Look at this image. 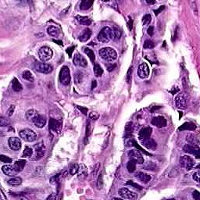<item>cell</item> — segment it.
<instances>
[{
  "instance_id": "cell-1",
  "label": "cell",
  "mask_w": 200,
  "mask_h": 200,
  "mask_svg": "<svg viewBox=\"0 0 200 200\" xmlns=\"http://www.w3.org/2000/svg\"><path fill=\"white\" fill-rule=\"evenodd\" d=\"M99 54L100 57L108 62H112L117 58V54L115 49L110 47H105L99 50Z\"/></svg>"
},
{
  "instance_id": "cell-2",
  "label": "cell",
  "mask_w": 200,
  "mask_h": 200,
  "mask_svg": "<svg viewBox=\"0 0 200 200\" xmlns=\"http://www.w3.org/2000/svg\"><path fill=\"white\" fill-rule=\"evenodd\" d=\"M113 32L112 29L109 27H105L99 32L97 39L102 43H108L111 39H113Z\"/></svg>"
},
{
  "instance_id": "cell-3",
  "label": "cell",
  "mask_w": 200,
  "mask_h": 200,
  "mask_svg": "<svg viewBox=\"0 0 200 200\" xmlns=\"http://www.w3.org/2000/svg\"><path fill=\"white\" fill-rule=\"evenodd\" d=\"M60 82L63 84V85H69L71 83V72H70V69L68 66H63L61 68L60 71Z\"/></svg>"
},
{
  "instance_id": "cell-4",
  "label": "cell",
  "mask_w": 200,
  "mask_h": 200,
  "mask_svg": "<svg viewBox=\"0 0 200 200\" xmlns=\"http://www.w3.org/2000/svg\"><path fill=\"white\" fill-rule=\"evenodd\" d=\"M53 56V52L49 47H41L39 51V59L43 62H46L51 60Z\"/></svg>"
},
{
  "instance_id": "cell-5",
  "label": "cell",
  "mask_w": 200,
  "mask_h": 200,
  "mask_svg": "<svg viewBox=\"0 0 200 200\" xmlns=\"http://www.w3.org/2000/svg\"><path fill=\"white\" fill-rule=\"evenodd\" d=\"M20 136L22 139H24L26 142H29L35 141L37 138V134H35V132L28 128L24 129L22 131H20Z\"/></svg>"
},
{
  "instance_id": "cell-6",
  "label": "cell",
  "mask_w": 200,
  "mask_h": 200,
  "mask_svg": "<svg viewBox=\"0 0 200 200\" xmlns=\"http://www.w3.org/2000/svg\"><path fill=\"white\" fill-rule=\"evenodd\" d=\"M34 66H35V69L37 71L39 72V73H41V74H50L53 71V67H52V65L45 63L36 62L35 63Z\"/></svg>"
},
{
  "instance_id": "cell-7",
  "label": "cell",
  "mask_w": 200,
  "mask_h": 200,
  "mask_svg": "<svg viewBox=\"0 0 200 200\" xmlns=\"http://www.w3.org/2000/svg\"><path fill=\"white\" fill-rule=\"evenodd\" d=\"M180 164H181V167L184 168L185 170H190L195 167V163L192 157L188 156H181L180 159Z\"/></svg>"
},
{
  "instance_id": "cell-8",
  "label": "cell",
  "mask_w": 200,
  "mask_h": 200,
  "mask_svg": "<svg viewBox=\"0 0 200 200\" xmlns=\"http://www.w3.org/2000/svg\"><path fill=\"white\" fill-rule=\"evenodd\" d=\"M183 150L186 153L194 155L197 159L200 158V148L198 145L187 144L183 147Z\"/></svg>"
},
{
  "instance_id": "cell-9",
  "label": "cell",
  "mask_w": 200,
  "mask_h": 200,
  "mask_svg": "<svg viewBox=\"0 0 200 200\" xmlns=\"http://www.w3.org/2000/svg\"><path fill=\"white\" fill-rule=\"evenodd\" d=\"M128 156L132 161H133L137 164H142L144 163V159H143L142 154L137 149H133L129 152Z\"/></svg>"
},
{
  "instance_id": "cell-10",
  "label": "cell",
  "mask_w": 200,
  "mask_h": 200,
  "mask_svg": "<svg viewBox=\"0 0 200 200\" xmlns=\"http://www.w3.org/2000/svg\"><path fill=\"white\" fill-rule=\"evenodd\" d=\"M118 194L122 199H135L137 198V195L134 192L130 191L129 189L123 188L118 191Z\"/></svg>"
},
{
  "instance_id": "cell-11",
  "label": "cell",
  "mask_w": 200,
  "mask_h": 200,
  "mask_svg": "<svg viewBox=\"0 0 200 200\" xmlns=\"http://www.w3.org/2000/svg\"><path fill=\"white\" fill-rule=\"evenodd\" d=\"M138 75L142 79L147 78L148 77V75H149V67H148L147 63H143L142 64H140V66H138Z\"/></svg>"
},
{
  "instance_id": "cell-12",
  "label": "cell",
  "mask_w": 200,
  "mask_h": 200,
  "mask_svg": "<svg viewBox=\"0 0 200 200\" xmlns=\"http://www.w3.org/2000/svg\"><path fill=\"white\" fill-rule=\"evenodd\" d=\"M61 127H62V123L60 121H56L55 119H50L49 123V127L50 132L52 133H58V132H60Z\"/></svg>"
},
{
  "instance_id": "cell-13",
  "label": "cell",
  "mask_w": 200,
  "mask_h": 200,
  "mask_svg": "<svg viewBox=\"0 0 200 200\" xmlns=\"http://www.w3.org/2000/svg\"><path fill=\"white\" fill-rule=\"evenodd\" d=\"M175 104L178 109H181V110L186 109L187 100L183 94H178L177 96L175 98Z\"/></svg>"
},
{
  "instance_id": "cell-14",
  "label": "cell",
  "mask_w": 200,
  "mask_h": 200,
  "mask_svg": "<svg viewBox=\"0 0 200 200\" xmlns=\"http://www.w3.org/2000/svg\"><path fill=\"white\" fill-rule=\"evenodd\" d=\"M8 143L12 150L17 151L19 150V149H20V148H21V142H20V140L19 139V138H9Z\"/></svg>"
},
{
  "instance_id": "cell-15",
  "label": "cell",
  "mask_w": 200,
  "mask_h": 200,
  "mask_svg": "<svg viewBox=\"0 0 200 200\" xmlns=\"http://www.w3.org/2000/svg\"><path fill=\"white\" fill-rule=\"evenodd\" d=\"M151 123H152L153 125L156 126V127H159V128H161V127L167 126V121H166V119L163 117H161V116L153 118Z\"/></svg>"
},
{
  "instance_id": "cell-16",
  "label": "cell",
  "mask_w": 200,
  "mask_h": 200,
  "mask_svg": "<svg viewBox=\"0 0 200 200\" xmlns=\"http://www.w3.org/2000/svg\"><path fill=\"white\" fill-rule=\"evenodd\" d=\"M74 64L76 66H81V67H85L88 65V62L82 56L80 55L79 53H76L74 56Z\"/></svg>"
},
{
  "instance_id": "cell-17",
  "label": "cell",
  "mask_w": 200,
  "mask_h": 200,
  "mask_svg": "<svg viewBox=\"0 0 200 200\" xmlns=\"http://www.w3.org/2000/svg\"><path fill=\"white\" fill-rule=\"evenodd\" d=\"M35 153H36V159H39L42 158L44 156L45 154V145L43 142H40L38 144H36L35 145Z\"/></svg>"
},
{
  "instance_id": "cell-18",
  "label": "cell",
  "mask_w": 200,
  "mask_h": 200,
  "mask_svg": "<svg viewBox=\"0 0 200 200\" xmlns=\"http://www.w3.org/2000/svg\"><path fill=\"white\" fill-rule=\"evenodd\" d=\"M141 142H142L143 146H145V148H148V149L154 150V149H156V147H157V144H156V142L154 141V139L151 138L150 137L148 138L142 140Z\"/></svg>"
},
{
  "instance_id": "cell-19",
  "label": "cell",
  "mask_w": 200,
  "mask_h": 200,
  "mask_svg": "<svg viewBox=\"0 0 200 200\" xmlns=\"http://www.w3.org/2000/svg\"><path fill=\"white\" fill-rule=\"evenodd\" d=\"M152 132H153V129L151 128L150 127H144V128L141 129L139 134H138V138H139L140 141L150 137V135L152 134Z\"/></svg>"
},
{
  "instance_id": "cell-20",
  "label": "cell",
  "mask_w": 200,
  "mask_h": 200,
  "mask_svg": "<svg viewBox=\"0 0 200 200\" xmlns=\"http://www.w3.org/2000/svg\"><path fill=\"white\" fill-rule=\"evenodd\" d=\"M135 178H137L138 181H140L141 182H142L144 184L148 183L150 180L152 179L150 175H148L147 174L143 172H138L135 174Z\"/></svg>"
},
{
  "instance_id": "cell-21",
  "label": "cell",
  "mask_w": 200,
  "mask_h": 200,
  "mask_svg": "<svg viewBox=\"0 0 200 200\" xmlns=\"http://www.w3.org/2000/svg\"><path fill=\"white\" fill-rule=\"evenodd\" d=\"M2 170L6 175L9 176V177H14L16 175V173H17V171L14 169V167H12L10 165H4L2 167Z\"/></svg>"
},
{
  "instance_id": "cell-22",
  "label": "cell",
  "mask_w": 200,
  "mask_h": 200,
  "mask_svg": "<svg viewBox=\"0 0 200 200\" xmlns=\"http://www.w3.org/2000/svg\"><path fill=\"white\" fill-rule=\"evenodd\" d=\"M34 124L37 127L39 128H42L45 125V123H46V120L45 119V117H43L42 116L39 115L33 121Z\"/></svg>"
},
{
  "instance_id": "cell-23",
  "label": "cell",
  "mask_w": 200,
  "mask_h": 200,
  "mask_svg": "<svg viewBox=\"0 0 200 200\" xmlns=\"http://www.w3.org/2000/svg\"><path fill=\"white\" fill-rule=\"evenodd\" d=\"M91 35H92V31L89 28H86L84 30L81 35L79 36V40L81 42H85L87 41L88 39L91 38Z\"/></svg>"
},
{
  "instance_id": "cell-24",
  "label": "cell",
  "mask_w": 200,
  "mask_h": 200,
  "mask_svg": "<svg viewBox=\"0 0 200 200\" xmlns=\"http://www.w3.org/2000/svg\"><path fill=\"white\" fill-rule=\"evenodd\" d=\"M195 129H196V126L195 123H191V122H186V123H184L178 128V130L179 131H194Z\"/></svg>"
},
{
  "instance_id": "cell-25",
  "label": "cell",
  "mask_w": 200,
  "mask_h": 200,
  "mask_svg": "<svg viewBox=\"0 0 200 200\" xmlns=\"http://www.w3.org/2000/svg\"><path fill=\"white\" fill-rule=\"evenodd\" d=\"M25 165H26V161L24 159H20V160H17L14 163V169L17 172H20L24 170Z\"/></svg>"
},
{
  "instance_id": "cell-26",
  "label": "cell",
  "mask_w": 200,
  "mask_h": 200,
  "mask_svg": "<svg viewBox=\"0 0 200 200\" xmlns=\"http://www.w3.org/2000/svg\"><path fill=\"white\" fill-rule=\"evenodd\" d=\"M78 178L80 179H85L86 177H87V174H88V172H87V168L85 166V164H80L79 165V169H78Z\"/></svg>"
},
{
  "instance_id": "cell-27",
  "label": "cell",
  "mask_w": 200,
  "mask_h": 200,
  "mask_svg": "<svg viewBox=\"0 0 200 200\" xmlns=\"http://www.w3.org/2000/svg\"><path fill=\"white\" fill-rule=\"evenodd\" d=\"M47 32L49 35L50 36L52 37H55V38H57L58 36L60 35V31L56 27H54V26H51L49 28H48L47 29Z\"/></svg>"
},
{
  "instance_id": "cell-28",
  "label": "cell",
  "mask_w": 200,
  "mask_h": 200,
  "mask_svg": "<svg viewBox=\"0 0 200 200\" xmlns=\"http://www.w3.org/2000/svg\"><path fill=\"white\" fill-rule=\"evenodd\" d=\"M12 88L14 92H19L23 89L22 85L19 82V81L14 77V79L12 80Z\"/></svg>"
},
{
  "instance_id": "cell-29",
  "label": "cell",
  "mask_w": 200,
  "mask_h": 200,
  "mask_svg": "<svg viewBox=\"0 0 200 200\" xmlns=\"http://www.w3.org/2000/svg\"><path fill=\"white\" fill-rule=\"evenodd\" d=\"M39 113L37 112L35 110H29L28 112L26 113V118L28 121L33 122V121L39 116Z\"/></svg>"
},
{
  "instance_id": "cell-30",
  "label": "cell",
  "mask_w": 200,
  "mask_h": 200,
  "mask_svg": "<svg viewBox=\"0 0 200 200\" xmlns=\"http://www.w3.org/2000/svg\"><path fill=\"white\" fill-rule=\"evenodd\" d=\"M77 21L81 24V25H85V26H88L92 24V20L90 18H88V17H83V16H77L76 17Z\"/></svg>"
},
{
  "instance_id": "cell-31",
  "label": "cell",
  "mask_w": 200,
  "mask_h": 200,
  "mask_svg": "<svg viewBox=\"0 0 200 200\" xmlns=\"http://www.w3.org/2000/svg\"><path fill=\"white\" fill-rule=\"evenodd\" d=\"M93 4V1H89V0H84L81 1L80 4V9L81 10H87L90 8L91 6Z\"/></svg>"
},
{
  "instance_id": "cell-32",
  "label": "cell",
  "mask_w": 200,
  "mask_h": 200,
  "mask_svg": "<svg viewBox=\"0 0 200 200\" xmlns=\"http://www.w3.org/2000/svg\"><path fill=\"white\" fill-rule=\"evenodd\" d=\"M22 183V179L20 177H15L8 181V184L11 186H19Z\"/></svg>"
},
{
  "instance_id": "cell-33",
  "label": "cell",
  "mask_w": 200,
  "mask_h": 200,
  "mask_svg": "<svg viewBox=\"0 0 200 200\" xmlns=\"http://www.w3.org/2000/svg\"><path fill=\"white\" fill-rule=\"evenodd\" d=\"M22 77L26 81H31V82L34 81V80H35L33 74L29 71H25L23 72Z\"/></svg>"
},
{
  "instance_id": "cell-34",
  "label": "cell",
  "mask_w": 200,
  "mask_h": 200,
  "mask_svg": "<svg viewBox=\"0 0 200 200\" xmlns=\"http://www.w3.org/2000/svg\"><path fill=\"white\" fill-rule=\"evenodd\" d=\"M134 131V125L132 122H127L125 125V133L127 136L132 135V132Z\"/></svg>"
},
{
  "instance_id": "cell-35",
  "label": "cell",
  "mask_w": 200,
  "mask_h": 200,
  "mask_svg": "<svg viewBox=\"0 0 200 200\" xmlns=\"http://www.w3.org/2000/svg\"><path fill=\"white\" fill-rule=\"evenodd\" d=\"M113 40L114 41H118L119 39H121V30L117 28H114L113 30Z\"/></svg>"
},
{
  "instance_id": "cell-36",
  "label": "cell",
  "mask_w": 200,
  "mask_h": 200,
  "mask_svg": "<svg viewBox=\"0 0 200 200\" xmlns=\"http://www.w3.org/2000/svg\"><path fill=\"white\" fill-rule=\"evenodd\" d=\"M94 73L96 74V77H100L103 74V70L102 68L99 64H95L94 66Z\"/></svg>"
},
{
  "instance_id": "cell-37",
  "label": "cell",
  "mask_w": 200,
  "mask_h": 200,
  "mask_svg": "<svg viewBox=\"0 0 200 200\" xmlns=\"http://www.w3.org/2000/svg\"><path fill=\"white\" fill-rule=\"evenodd\" d=\"M83 78H84V74H83L82 72L77 71L74 76V80H75V83L79 85L82 82Z\"/></svg>"
},
{
  "instance_id": "cell-38",
  "label": "cell",
  "mask_w": 200,
  "mask_h": 200,
  "mask_svg": "<svg viewBox=\"0 0 200 200\" xmlns=\"http://www.w3.org/2000/svg\"><path fill=\"white\" fill-rule=\"evenodd\" d=\"M85 52L86 53V55L88 56V58L90 59V60L92 61V63H94V61L96 60V56L94 54L93 51L92 49H88V48H85Z\"/></svg>"
},
{
  "instance_id": "cell-39",
  "label": "cell",
  "mask_w": 200,
  "mask_h": 200,
  "mask_svg": "<svg viewBox=\"0 0 200 200\" xmlns=\"http://www.w3.org/2000/svg\"><path fill=\"white\" fill-rule=\"evenodd\" d=\"M156 165L153 163V162H147L145 165H144V169L147 170H152V171H155L156 170Z\"/></svg>"
},
{
  "instance_id": "cell-40",
  "label": "cell",
  "mask_w": 200,
  "mask_h": 200,
  "mask_svg": "<svg viewBox=\"0 0 200 200\" xmlns=\"http://www.w3.org/2000/svg\"><path fill=\"white\" fill-rule=\"evenodd\" d=\"M132 145H134V146H135V147H136V148H137L138 150H139L140 152H142V153L145 154V155H148V156H151V154L148 153V152H146L145 150H144V148H142V147H141V146H140V145L138 144L137 142H136L135 140H134V139L132 140Z\"/></svg>"
},
{
  "instance_id": "cell-41",
  "label": "cell",
  "mask_w": 200,
  "mask_h": 200,
  "mask_svg": "<svg viewBox=\"0 0 200 200\" xmlns=\"http://www.w3.org/2000/svg\"><path fill=\"white\" fill-rule=\"evenodd\" d=\"M136 163H134L133 161H129L127 163V169L128 170L129 173H133L135 171V169H136Z\"/></svg>"
},
{
  "instance_id": "cell-42",
  "label": "cell",
  "mask_w": 200,
  "mask_h": 200,
  "mask_svg": "<svg viewBox=\"0 0 200 200\" xmlns=\"http://www.w3.org/2000/svg\"><path fill=\"white\" fill-rule=\"evenodd\" d=\"M92 134V126H91L90 121L87 122V127H86V134H85V143H87V140Z\"/></svg>"
},
{
  "instance_id": "cell-43",
  "label": "cell",
  "mask_w": 200,
  "mask_h": 200,
  "mask_svg": "<svg viewBox=\"0 0 200 200\" xmlns=\"http://www.w3.org/2000/svg\"><path fill=\"white\" fill-rule=\"evenodd\" d=\"M32 153H33L32 148L28 147V146H26L23 152V156H24V157H30V156H32Z\"/></svg>"
},
{
  "instance_id": "cell-44",
  "label": "cell",
  "mask_w": 200,
  "mask_h": 200,
  "mask_svg": "<svg viewBox=\"0 0 200 200\" xmlns=\"http://www.w3.org/2000/svg\"><path fill=\"white\" fill-rule=\"evenodd\" d=\"M151 21H152V17L150 14H145V16L142 18V24L145 26L150 24Z\"/></svg>"
},
{
  "instance_id": "cell-45",
  "label": "cell",
  "mask_w": 200,
  "mask_h": 200,
  "mask_svg": "<svg viewBox=\"0 0 200 200\" xmlns=\"http://www.w3.org/2000/svg\"><path fill=\"white\" fill-rule=\"evenodd\" d=\"M96 185H97V188L99 189V190H101L102 188V187H103V177H102V174H100L99 177H98Z\"/></svg>"
},
{
  "instance_id": "cell-46",
  "label": "cell",
  "mask_w": 200,
  "mask_h": 200,
  "mask_svg": "<svg viewBox=\"0 0 200 200\" xmlns=\"http://www.w3.org/2000/svg\"><path fill=\"white\" fill-rule=\"evenodd\" d=\"M155 47V44L153 41H152L151 40H146L144 43V49H152Z\"/></svg>"
},
{
  "instance_id": "cell-47",
  "label": "cell",
  "mask_w": 200,
  "mask_h": 200,
  "mask_svg": "<svg viewBox=\"0 0 200 200\" xmlns=\"http://www.w3.org/2000/svg\"><path fill=\"white\" fill-rule=\"evenodd\" d=\"M9 123H10V121H9V119H7L6 117H1V118H0V126H8L9 124Z\"/></svg>"
},
{
  "instance_id": "cell-48",
  "label": "cell",
  "mask_w": 200,
  "mask_h": 200,
  "mask_svg": "<svg viewBox=\"0 0 200 200\" xmlns=\"http://www.w3.org/2000/svg\"><path fill=\"white\" fill-rule=\"evenodd\" d=\"M78 169H79V165L74 164L71 167V168L70 169V174L71 175H74L75 174H77L78 172Z\"/></svg>"
},
{
  "instance_id": "cell-49",
  "label": "cell",
  "mask_w": 200,
  "mask_h": 200,
  "mask_svg": "<svg viewBox=\"0 0 200 200\" xmlns=\"http://www.w3.org/2000/svg\"><path fill=\"white\" fill-rule=\"evenodd\" d=\"M0 160L2 163H9L12 162V159H10L8 156H5V155L0 156Z\"/></svg>"
},
{
  "instance_id": "cell-50",
  "label": "cell",
  "mask_w": 200,
  "mask_h": 200,
  "mask_svg": "<svg viewBox=\"0 0 200 200\" xmlns=\"http://www.w3.org/2000/svg\"><path fill=\"white\" fill-rule=\"evenodd\" d=\"M132 67H130L128 70V71H127V73L126 77H125V79H126V81L127 84H130L131 81H132Z\"/></svg>"
},
{
  "instance_id": "cell-51",
  "label": "cell",
  "mask_w": 200,
  "mask_h": 200,
  "mask_svg": "<svg viewBox=\"0 0 200 200\" xmlns=\"http://www.w3.org/2000/svg\"><path fill=\"white\" fill-rule=\"evenodd\" d=\"M126 184H127V185H132V186H133L134 188H135L138 189V190H142V187L141 186V185H139V184H138L136 183H134V181H128L127 182Z\"/></svg>"
},
{
  "instance_id": "cell-52",
  "label": "cell",
  "mask_w": 200,
  "mask_h": 200,
  "mask_svg": "<svg viewBox=\"0 0 200 200\" xmlns=\"http://www.w3.org/2000/svg\"><path fill=\"white\" fill-rule=\"evenodd\" d=\"M14 110H15V106L12 105V106H10V107L9 108L8 110H7V112H6V115L8 116V117H11V116H13V114H14Z\"/></svg>"
},
{
  "instance_id": "cell-53",
  "label": "cell",
  "mask_w": 200,
  "mask_h": 200,
  "mask_svg": "<svg viewBox=\"0 0 200 200\" xmlns=\"http://www.w3.org/2000/svg\"><path fill=\"white\" fill-rule=\"evenodd\" d=\"M192 197L194 198V199L195 200H199L200 199V193L199 191L195 190L194 192H192Z\"/></svg>"
},
{
  "instance_id": "cell-54",
  "label": "cell",
  "mask_w": 200,
  "mask_h": 200,
  "mask_svg": "<svg viewBox=\"0 0 200 200\" xmlns=\"http://www.w3.org/2000/svg\"><path fill=\"white\" fill-rule=\"evenodd\" d=\"M116 66H117V65H116L115 63H113H113H110V64H107L106 65L108 71H113V70L116 68Z\"/></svg>"
},
{
  "instance_id": "cell-55",
  "label": "cell",
  "mask_w": 200,
  "mask_h": 200,
  "mask_svg": "<svg viewBox=\"0 0 200 200\" xmlns=\"http://www.w3.org/2000/svg\"><path fill=\"white\" fill-rule=\"evenodd\" d=\"M77 108L81 111V113H83L85 115H87V113H88V109L86 107L80 106H77Z\"/></svg>"
},
{
  "instance_id": "cell-56",
  "label": "cell",
  "mask_w": 200,
  "mask_h": 200,
  "mask_svg": "<svg viewBox=\"0 0 200 200\" xmlns=\"http://www.w3.org/2000/svg\"><path fill=\"white\" fill-rule=\"evenodd\" d=\"M192 178H193L196 182H199V173H194V174H193V176H192Z\"/></svg>"
},
{
  "instance_id": "cell-57",
  "label": "cell",
  "mask_w": 200,
  "mask_h": 200,
  "mask_svg": "<svg viewBox=\"0 0 200 200\" xmlns=\"http://www.w3.org/2000/svg\"><path fill=\"white\" fill-rule=\"evenodd\" d=\"M74 46H71L68 48V49H66V52H67V54L69 55V57H72V53L74 52Z\"/></svg>"
},
{
  "instance_id": "cell-58",
  "label": "cell",
  "mask_w": 200,
  "mask_h": 200,
  "mask_svg": "<svg viewBox=\"0 0 200 200\" xmlns=\"http://www.w3.org/2000/svg\"><path fill=\"white\" fill-rule=\"evenodd\" d=\"M164 9H165L164 6H161L159 9H156V10H154V13H155L156 15H158V14H159V13H161V11H163Z\"/></svg>"
},
{
  "instance_id": "cell-59",
  "label": "cell",
  "mask_w": 200,
  "mask_h": 200,
  "mask_svg": "<svg viewBox=\"0 0 200 200\" xmlns=\"http://www.w3.org/2000/svg\"><path fill=\"white\" fill-rule=\"evenodd\" d=\"M147 33H148V35L153 36L154 34V28L153 27H150V28H148V31H147Z\"/></svg>"
},
{
  "instance_id": "cell-60",
  "label": "cell",
  "mask_w": 200,
  "mask_h": 200,
  "mask_svg": "<svg viewBox=\"0 0 200 200\" xmlns=\"http://www.w3.org/2000/svg\"><path fill=\"white\" fill-rule=\"evenodd\" d=\"M90 118L91 119H93V120H97V119L99 118V115H98V114H96V113L92 112L90 114Z\"/></svg>"
},
{
  "instance_id": "cell-61",
  "label": "cell",
  "mask_w": 200,
  "mask_h": 200,
  "mask_svg": "<svg viewBox=\"0 0 200 200\" xmlns=\"http://www.w3.org/2000/svg\"><path fill=\"white\" fill-rule=\"evenodd\" d=\"M96 86H97V81H96V80H93L92 82V89L96 88Z\"/></svg>"
},
{
  "instance_id": "cell-62",
  "label": "cell",
  "mask_w": 200,
  "mask_h": 200,
  "mask_svg": "<svg viewBox=\"0 0 200 200\" xmlns=\"http://www.w3.org/2000/svg\"><path fill=\"white\" fill-rule=\"evenodd\" d=\"M132 19H130L129 20V22H128V28H129V30L130 31H132Z\"/></svg>"
},
{
  "instance_id": "cell-63",
  "label": "cell",
  "mask_w": 200,
  "mask_h": 200,
  "mask_svg": "<svg viewBox=\"0 0 200 200\" xmlns=\"http://www.w3.org/2000/svg\"><path fill=\"white\" fill-rule=\"evenodd\" d=\"M53 41H54L55 43H57L58 45H63V42H62V41H59V40H53Z\"/></svg>"
},
{
  "instance_id": "cell-64",
  "label": "cell",
  "mask_w": 200,
  "mask_h": 200,
  "mask_svg": "<svg viewBox=\"0 0 200 200\" xmlns=\"http://www.w3.org/2000/svg\"><path fill=\"white\" fill-rule=\"evenodd\" d=\"M146 3H148V4H154V3H156V2H155V1H153V2H151V1H146Z\"/></svg>"
}]
</instances>
